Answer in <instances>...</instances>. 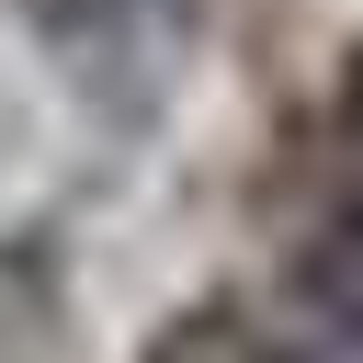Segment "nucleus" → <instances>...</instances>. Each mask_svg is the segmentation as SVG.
<instances>
[{"label":"nucleus","mask_w":363,"mask_h":363,"mask_svg":"<svg viewBox=\"0 0 363 363\" xmlns=\"http://www.w3.org/2000/svg\"><path fill=\"white\" fill-rule=\"evenodd\" d=\"M136 363H306V340H295V318L261 306V295H193V306H170V318L147 329Z\"/></svg>","instance_id":"f257e3e1"},{"label":"nucleus","mask_w":363,"mask_h":363,"mask_svg":"<svg viewBox=\"0 0 363 363\" xmlns=\"http://www.w3.org/2000/svg\"><path fill=\"white\" fill-rule=\"evenodd\" d=\"M284 318H306L318 340H363V204H329V216L295 238Z\"/></svg>","instance_id":"f03ea898"},{"label":"nucleus","mask_w":363,"mask_h":363,"mask_svg":"<svg viewBox=\"0 0 363 363\" xmlns=\"http://www.w3.org/2000/svg\"><path fill=\"white\" fill-rule=\"evenodd\" d=\"M68 34H136V23H170L182 0H45Z\"/></svg>","instance_id":"7ed1b4c3"}]
</instances>
